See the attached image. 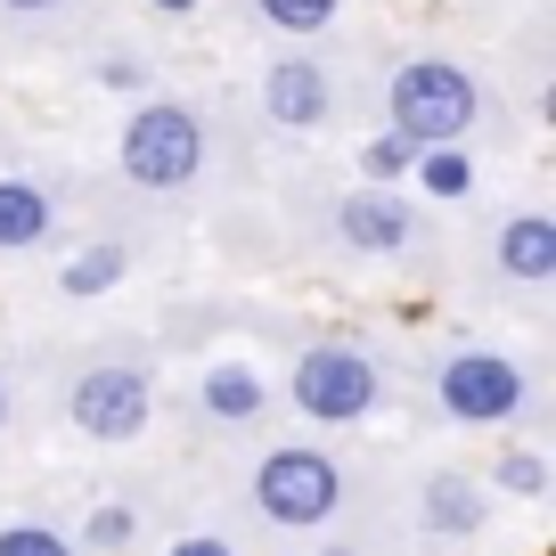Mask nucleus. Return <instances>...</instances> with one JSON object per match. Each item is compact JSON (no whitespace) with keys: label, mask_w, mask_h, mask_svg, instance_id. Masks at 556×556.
<instances>
[{"label":"nucleus","mask_w":556,"mask_h":556,"mask_svg":"<svg viewBox=\"0 0 556 556\" xmlns=\"http://www.w3.org/2000/svg\"><path fill=\"white\" fill-rule=\"evenodd\" d=\"M384 115H393V139H409V148H458L483 115V90L451 58H409L384 90Z\"/></svg>","instance_id":"1"},{"label":"nucleus","mask_w":556,"mask_h":556,"mask_svg":"<svg viewBox=\"0 0 556 556\" xmlns=\"http://www.w3.org/2000/svg\"><path fill=\"white\" fill-rule=\"evenodd\" d=\"M123 173L139 180V189H189L197 173H205V123H197V106L180 99H148L131 123H123Z\"/></svg>","instance_id":"2"},{"label":"nucleus","mask_w":556,"mask_h":556,"mask_svg":"<svg viewBox=\"0 0 556 556\" xmlns=\"http://www.w3.org/2000/svg\"><path fill=\"white\" fill-rule=\"evenodd\" d=\"M254 507L270 523H287V532H319L344 507V467L328 451H312V442H287V451H270L254 467Z\"/></svg>","instance_id":"3"},{"label":"nucleus","mask_w":556,"mask_h":556,"mask_svg":"<svg viewBox=\"0 0 556 556\" xmlns=\"http://www.w3.org/2000/svg\"><path fill=\"white\" fill-rule=\"evenodd\" d=\"M295 409L319 417V426H361L377 409V368L352 344H319L295 361Z\"/></svg>","instance_id":"4"},{"label":"nucleus","mask_w":556,"mask_h":556,"mask_svg":"<svg viewBox=\"0 0 556 556\" xmlns=\"http://www.w3.org/2000/svg\"><path fill=\"white\" fill-rule=\"evenodd\" d=\"M434 393L458 426H507L523 409V368L500 361V352H458V361H442Z\"/></svg>","instance_id":"5"},{"label":"nucleus","mask_w":556,"mask_h":556,"mask_svg":"<svg viewBox=\"0 0 556 556\" xmlns=\"http://www.w3.org/2000/svg\"><path fill=\"white\" fill-rule=\"evenodd\" d=\"M74 426H83L90 442H131L148 434V409H156V393H148V377L139 368H90L83 384H74Z\"/></svg>","instance_id":"6"},{"label":"nucleus","mask_w":556,"mask_h":556,"mask_svg":"<svg viewBox=\"0 0 556 556\" xmlns=\"http://www.w3.org/2000/svg\"><path fill=\"white\" fill-rule=\"evenodd\" d=\"M336 229H344L361 254H393V245H409L417 238V222H409V205H401L384 180H368V189H352L344 205H336Z\"/></svg>","instance_id":"7"},{"label":"nucleus","mask_w":556,"mask_h":556,"mask_svg":"<svg viewBox=\"0 0 556 556\" xmlns=\"http://www.w3.org/2000/svg\"><path fill=\"white\" fill-rule=\"evenodd\" d=\"M262 106H270L278 123H295V131H303V123L328 115V74H319L312 58H278V66L262 74Z\"/></svg>","instance_id":"8"},{"label":"nucleus","mask_w":556,"mask_h":556,"mask_svg":"<svg viewBox=\"0 0 556 556\" xmlns=\"http://www.w3.org/2000/svg\"><path fill=\"white\" fill-rule=\"evenodd\" d=\"M500 270L523 278V287L556 278V222H540V213H516V222L500 229Z\"/></svg>","instance_id":"9"},{"label":"nucleus","mask_w":556,"mask_h":556,"mask_svg":"<svg viewBox=\"0 0 556 556\" xmlns=\"http://www.w3.org/2000/svg\"><path fill=\"white\" fill-rule=\"evenodd\" d=\"M483 516H491V507H483V491H475L467 475H434V483H426V532H451V540H467Z\"/></svg>","instance_id":"10"},{"label":"nucleus","mask_w":556,"mask_h":556,"mask_svg":"<svg viewBox=\"0 0 556 556\" xmlns=\"http://www.w3.org/2000/svg\"><path fill=\"white\" fill-rule=\"evenodd\" d=\"M50 238V197L34 180H0V245H41Z\"/></svg>","instance_id":"11"},{"label":"nucleus","mask_w":556,"mask_h":556,"mask_svg":"<svg viewBox=\"0 0 556 556\" xmlns=\"http://www.w3.org/2000/svg\"><path fill=\"white\" fill-rule=\"evenodd\" d=\"M197 393H205V409H213V417H254L262 401H270V384H262L254 368L222 361V368H205V384H197Z\"/></svg>","instance_id":"12"},{"label":"nucleus","mask_w":556,"mask_h":556,"mask_svg":"<svg viewBox=\"0 0 556 556\" xmlns=\"http://www.w3.org/2000/svg\"><path fill=\"white\" fill-rule=\"evenodd\" d=\"M115 278H123V245H90V254L66 262L58 287H66V295H99V287H115Z\"/></svg>","instance_id":"13"},{"label":"nucleus","mask_w":556,"mask_h":556,"mask_svg":"<svg viewBox=\"0 0 556 556\" xmlns=\"http://www.w3.org/2000/svg\"><path fill=\"white\" fill-rule=\"evenodd\" d=\"M417 173H426V189H434V197H467L475 189V164L458 156V148H417Z\"/></svg>","instance_id":"14"},{"label":"nucleus","mask_w":556,"mask_h":556,"mask_svg":"<svg viewBox=\"0 0 556 556\" xmlns=\"http://www.w3.org/2000/svg\"><path fill=\"white\" fill-rule=\"evenodd\" d=\"M254 9L278 25V34H319V25L336 17V0H254Z\"/></svg>","instance_id":"15"},{"label":"nucleus","mask_w":556,"mask_h":556,"mask_svg":"<svg viewBox=\"0 0 556 556\" xmlns=\"http://www.w3.org/2000/svg\"><path fill=\"white\" fill-rule=\"evenodd\" d=\"M0 556H74V548L50 523H9V532H0Z\"/></svg>","instance_id":"16"},{"label":"nucleus","mask_w":556,"mask_h":556,"mask_svg":"<svg viewBox=\"0 0 556 556\" xmlns=\"http://www.w3.org/2000/svg\"><path fill=\"white\" fill-rule=\"evenodd\" d=\"M500 483H507V491H523V500H540V491H548V467L516 451V458H500Z\"/></svg>","instance_id":"17"},{"label":"nucleus","mask_w":556,"mask_h":556,"mask_svg":"<svg viewBox=\"0 0 556 556\" xmlns=\"http://www.w3.org/2000/svg\"><path fill=\"white\" fill-rule=\"evenodd\" d=\"M123 540H131V516H123V507H99V516H90V548H123Z\"/></svg>","instance_id":"18"},{"label":"nucleus","mask_w":556,"mask_h":556,"mask_svg":"<svg viewBox=\"0 0 556 556\" xmlns=\"http://www.w3.org/2000/svg\"><path fill=\"white\" fill-rule=\"evenodd\" d=\"M409 156H417L409 139H377V148H368V173H377V180H393V173H401Z\"/></svg>","instance_id":"19"},{"label":"nucleus","mask_w":556,"mask_h":556,"mask_svg":"<svg viewBox=\"0 0 556 556\" xmlns=\"http://www.w3.org/2000/svg\"><path fill=\"white\" fill-rule=\"evenodd\" d=\"M173 556H229V540H213V532H189V540H173Z\"/></svg>","instance_id":"20"},{"label":"nucleus","mask_w":556,"mask_h":556,"mask_svg":"<svg viewBox=\"0 0 556 556\" xmlns=\"http://www.w3.org/2000/svg\"><path fill=\"white\" fill-rule=\"evenodd\" d=\"M0 9H25V17H34V9H58V0H0Z\"/></svg>","instance_id":"21"},{"label":"nucleus","mask_w":556,"mask_h":556,"mask_svg":"<svg viewBox=\"0 0 556 556\" xmlns=\"http://www.w3.org/2000/svg\"><path fill=\"white\" fill-rule=\"evenodd\" d=\"M156 9H164V17H189V9H197V0H156Z\"/></svg>","instance_id":"22"},{"label":"nucleus","mask_w":556,"mask_h":556,"mask_svg":"<svg viewBox=\"0 0 556 556\" xmlns=\"http://www.w3.org/2000/svg\"><path fill=\"white\" fill-rule=\"evenodd\" d=\"M0 426H9V384H0Z\"/></svg>","instance_id":"23"}]
</instances>
